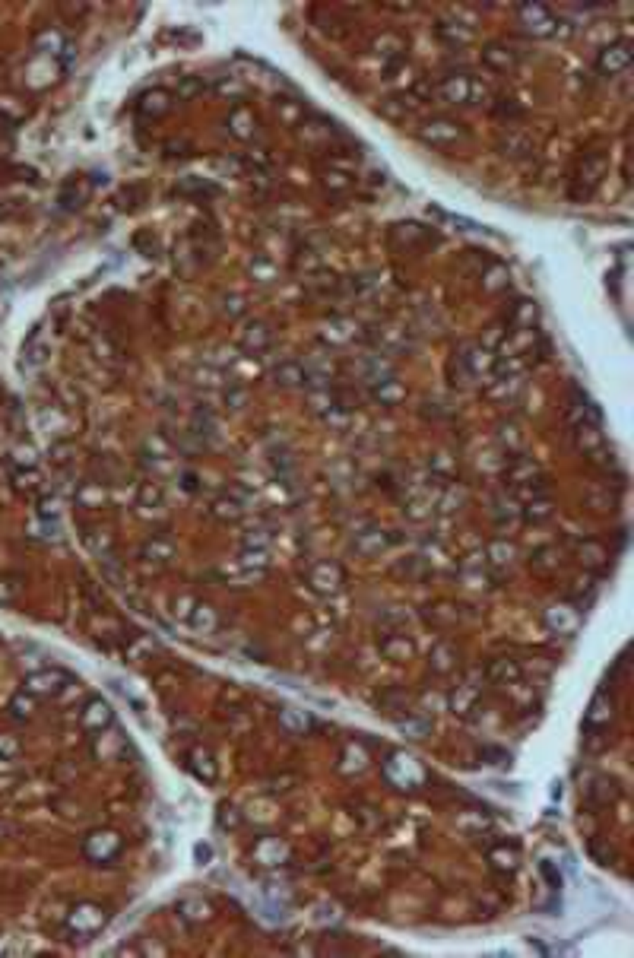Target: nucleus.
I'll use <instances>...</instances> for the list:
<instances>
[{
	"label": "nucleus",
	"mask_w": 634,
	"mask_h": 958,
	"mask_svg": "<svg viewBox=\"0 0 634 958\" xmlns=\"http://www.w3.org/2000/svg\"><path fill=\"white\" fill-rule=\"evenodd\" d=\"M602 172H606V156H602V153H590L587 159H583V166L577 168V175H574L571 197H574V200H587L590 194H593V187L599 185Z\"/></svg>",
	"instance_id": "obj_1"
},
{
	"label": "nucleus",
	"mask_w": 634,
	"mask_h": 958,
	"mask_svg": "<svg viewBox=\"0 0 634 958\" xmlns=\"http://www.w3.org/2000/svg\"><path fill=\"white\" fill-rule=\"evenodd\" d=\"M418 137L425 143H431V147H450V143H456L463 137V130L454 121H447V118H435V121H425L418 127Z\"/></svg>",
	"instance_id": "obj_2"
},
{
	"label": "nucleus",
	"mask_w": 634,
	"mask_h": 958,
	"mask_svg": "<svg viewBox=\"0 0 634 958\" xmlns=\"http://www.w3.org/2000/svg\"><path fill=\"white\" fill-rule=\"evenodd\" d=\"M520 20H523V26L530 29L533 35H555V16L549 13V7H542V4H523L520 7Z\"/></svg>",
	"instance_id": "obj_3"
},
{
	"label": "nucleus",
	"mask_w": 634,
	"mask_h": 958,
	"mask_svg": "<svg viewBox=\"0 0 634 958\" xmlns=\"http://www.w3.org/2000/svg\"><path fill=\"white\" fill-rule=\"evenodd\" d=\"M628 64H631V48L628 45H609L599 51V58H596V70L606 73V77H615V73L628 70Z\"/></svg>",
	"instance_id": "obj_4"
},
{
	"label": "nucleus",
	"mask_w": 634,
	"mask_h": 958,
	"mask_svg": "<svg viewBox=\"0 0 634 958\" xmlns=\"http://www.w3.org/2000/svg\"><path fill=\"white\" fill-rule=\"evenodd\" d=\"M476 96H479V83L473 77L456 73L441 83V99H447V102H476Z\"/></svg>",
	"instance_id": "obj_5"
},
{
	"label": "nucleus",
	"mask_w": 634,
	"mask_h": 958,
	"mask_svg": "<svg viewBox=\"0 0 634 958\" xmlns=\"http://www.w3.org/2000/svg\"><path fill=\"white\" fill-rule=\"evenodd\" d=\"M101 923H105V911L95 907V904H80V907H73V914H70V930L80 933V936L95 933Z\"/></svg>",
	"instance_id": "obj_6"
},
{
	"label": "nucleus",
	"mask_w": 634,
	"mask_h": 958,
	"mask_svg": "<svg viewBox=\"0 0 634 958\" xmlns=\"http://www.w3.org/2000/svg\"><path fill=\"white\" fill-rule=\"evenodd\" d=\"M120 841L114 831H92V835L86 838V844H82V850H86V857H92V860H101V857H111L118 854Z\"/></svg>",
	"instance_id": "obj_7"
},
{
	"label": "nucleus",
	"mask_w": 634,
	"mask_h": 958,
	"mask_svg": "<svg viewBox=\"0 0 634 958\" xmlns=\"http://www.w3.org/2000/svg\"><path fill=\"white\" fill-rule=\"evenodd\" d=\"M482 64L488 67V70L495 73H507L517 67V54H514V48L507 45H485V51H482Z\"/></svg>",
	"instance_id": "obj_8"
},
{
	"label": "nucleus",
	"mask_w": 634,
	"mask_h": 958,
	"mask_svg": "<svg viewBox=\"0 0 634 958\" xmlns=\"http://www.w3.org/2000/svg\"><path fill=\"white\" fill-rule=\"evenodd\" d=\"M80 721H82V727H86V730H101L105 723H111V708H108L101 698H92V702L82 708Z\"/></svg>",
	"instance_id": "obj_9"
},
{
	"label": "nucleus",
	"mask_w": 634,
	"mask_h": 958,
	"mask_svg": "<svg viewBox=\"0 0 634 958\" xmlns=\"http://www.w3.org/2000/svg\"><path fill=\"white\" fill-rule=\"evenodd\" d=\"M63 673H54V670H44V673H35V676H29V692H38V695H48V692H57L63 685Z\"/></svg>",
	"instance_id": "obj_10"
},
{
	"label": "nucleus",
	"mask_w": 634,
	"mask_h": 958,
	"mask_svg": "<svg viewBox=\"0 0 634 958\" xmlns=\"http://www.w3.org/2000/svg\"><path fill=\"white\" fill-rule=\"evenodd\" d=\"M517 676H520V666L507 657H498L492 666H488V679H492V683H514Z\"/></svg>",
	"instance_id": "obj_11"
},
{
	"label": "nucleus",
	"mask_w": 634,
	"mask_h": 958,
	"mask_svg": "<svg viewBox=\"0 0 634 958\" xmlns=\"http://www.w3.org/2000/svg\"><path fill=\"white\" fill-rule=\"evenodd\" d=\"M533 318H536V301H530V299H520L517 305H514L511 327H526V324H533Z\"/></svg>",
	"instance_id": "obj_12"
},
{
	"label": "nucleus",
	"mask_w": 634,
	"mask_h": 958,
	"mask_svg": "<svg viewBox=\"0 0 634 958\" xmlns=\"http://www.w3.org/2000/svg\"><path fill=\"white\" fill-rule=\"evenodd\" d=\"M168 105H171V99L165 96V92H149V96L139 102V108H143L146 115H165V111H168Z\"/></svg>",
	"instance_id": "obj_13"
},
{
	"label": "nucleus",
	"mask_w": 634,
	"mask_h": 958,
	"mask_svg": "<svg viewBox=\"0 0 634 958\" xmlns=\"http://www.w3.org/2000/svg\"><path fill=\"white\" fill-rule=\"evenodd\" d=\"M244 346H247V349H251V346H254V349L270 346V333H266V327L263 324H251V330L244 333Z\"/></svg>",
	"instance_id": "obj_14"
},
{
	"label": "nucleus",
	"mask_w": 634,
	"mask_h": 958,
	"mask_svg": "<svg viewBox=\"0 0 634 958\" xmlns=\"http://www.w3.org/2000/svg\"><path fill=\"white\" fill-rule=\"evenodd\" d=\"M374 397H378V400H384V403H397L399 397H403V387H399L393 378H384V381H380V387L374 390Z\"/></svg>",
	"instance_id": "obj_15"
},
{
	"label": "nucleus",
	"mask_w": 634,
	"mask_h": 958,
	"mask_svg": "<svg viewBox=\"0 0 634 958\" xmlns=\"http://www.w3.org/2000/svg\"><path fill=\"white\" fill-rule=\"evenodd\" d=\"M302 378H304V368L298 362H285L276 368V381H282V384H298Z\"/></svg>",
	"instance_id": "obj_16"
},
{
	"label": "nucleus",
	"mask_w": 634,
	"mask_h": 958,
	"mask_svg": "<svg viewBox=\"0 0 634 958\" xmlns=\"http://www.w3.org/2000/svg\"><path fill=\"white\" fill-rule=\"evenodd\" d=\"M16 594H19V581L16 578H4V581H0V603L16 600Z\"/></svg>",
	"instance_id": "obj_17"
},
{
	"label": "nucleus",
	"mask_w": 634,
	"mask_h": 958,
	"mask_svg": "<svg viewBox=\"0 0 634 958\" xmlns=\"http://www.w3.org/2000/svg\"><path fill=\"white\" fill-rule=\"evenodd\" d=\"M552 514V505L549 502H536V505L526 508V521H545Z\"/></svg>",
	"instance_id": "obj_18"
},
{
	"label": "nucleus",
	"mask_w": 634,
	"mask_h": 958,
	"mask_svg": "<svg viewBox=\"0 0 634 958\" xmlns=\"http://www.w3.org/2000/svg\"><path fill=\"white\" fill-rule=\"evenodd\" d=\"M539 873H542L545 879H549V885H552V888H558V885H561V876H558V869L552 866L549 860H542V863H539Z\"/></svg>",
	"instance_id": "obj_19"
},
{
	"label": "nucleus",
	"mask_w": 634,
	"mask_h": 958,
	"mask_svg": "<svg viewBox=\"0 0 634 958\" xmlns=\"http://www.w3.org/2000/svg\"><path fill=\"white\" fill-rule=\"evenodd\" d=\"M200 89H203V80H184V83L178 86V96L187 99V96H194V92H200Z\"/></svg>",
	"instance_id": "obj_20"
},
{
	"label": "nucleus",
	"mask_w": 634,
	"mask_h": 958,
	"mask_svg": "<svg viewBox=\"0 0 634 958\" xmlns=\"http://www.w3.org/2000/svg\"><path fill=\"white\" fill-rule=\"evenodd\" d=\"M203 622H206V626H216V616H213V609H197V616H194V626H203Z\"/></svg>",
	"instance_id": "obj_21"
},
{
	"label": "nucleus",
	"mask_w": 634,
	"mask_h": 958,
	"mask_svg": "<svg viewBox=\"0 0 634 958\" xmlns=\"http://www.w3.org/2000/svg\"><path fill=\"white\" fill-rule=\"evenodd\" d=\"M0 755H4L6 761H10V759H16V742H13V740H6V736H0Z\"/></svg>",
	"instance_id": "obj_22"
},
{
	"label": "nucleus",
	"mask_w": 634,
	"mask_h": 958,
	"mask_svg": "<svg viewBox=\"0 0 634 958\" xmlns=\"http://www.w3.org/2000/svg\"><path fill=\"white\" fill-rule=\"evenodd\" d=\"M549 622H558V616H552V613H549ZM561 622H564V626H571V628H574V616H561Z\"/></svg>",
	"instance_id": "obj_23"
}]
</instances>
